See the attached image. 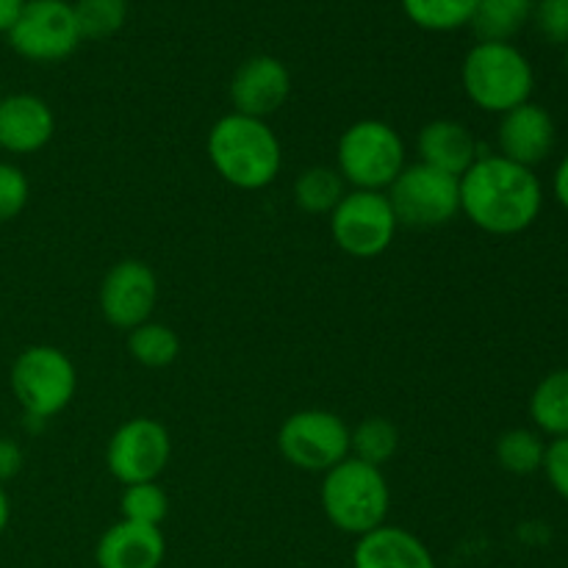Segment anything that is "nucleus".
Masks as SVG:
<instances>
[{
  "label": "nucleus",
  "mask_w": 568,
  "mask_h": 568,
  "mask_svg": "<svg viewBox=\"0 0 568 568\" xmlns=\"http://www.w3.org/2000/svg\"><path fill=\"white\" fill-rule=\"evenodd\" d=\"M55 133L53 109L28 92L0 98V150L11 155H31L48 148Z\"/></svg>",
  "instance_id": "obj_15"
},
{
  "label": "nucleus",
  "mask_w": 568,
  "mask_h": 568,
  "mask_svg": "<svg viewBox=\"0 0 568 568\" xmlns=\"http://www.w3.org/2000/svg\"><path fill=\"white\" fill-rule=\"evenodd\" d=\"M22 460H26V455H22L20 444H17L14 438L0 436V483H6V480H11V477L20 475Z\"/></svg>",
  "instance_id": "obj_31"
},
{
  "label": "nucleus",
  "mask_w": 568,
  "mask_h": 568,
  "mask_svg": "<svg viewBox=\"0 0 568 568\" xmlns=\"http://www.w3.org/2000/svg\"><path fill=\"white\" fill-rule=\"evenodd\" d=\"M397 216L386 192H361L353 189L331 211L333 242L349 258H377L392 247L397 236Z\"/></svg>",
  "instance_id": "obj_9"
},
{
  "label": "nucleus",
  "mask_w": 568,
  "mask_h": 568,
  "mask_svg": "<svg viewBox=\"0 0 568 568\" xmlns=\"http://www.w3.org/2000/svg\"><path fill=\"white\" fill-rule=\"evenodd\" d=\"M552 192H555V200H558V203L568 211V153H566V159L558 164V170H555Z\"/></svg>",
  "instance_id": "obj_32"
},
{
  "label": "nucleus",
  "mask_w": 568,
  "mask_h": 568,
  "mask_svg": "<svg viewBox=\"0 0 568 568\" xmlns=\"http://www.w3.org/2000/svg\"><path fill=\"white\" fill-rule=\"evenodd\" d=\"M460 83L477 109L503 116L532 98L536 72L516 44L477 42L460 64Z\"/></svg>",
  "instance_id": "obj_4"
},
{
  "label": "nucleus",
  "mask_w": 568,
  "mask_h": 568,
  "mask_svg": "<svg viewBox=\"0 0 568 568\" xmlns=\"http://www.w3.org/2000/svg\"><path fill=\"white\" fill-rule=\"evenodd\" d=\"M277 449L294 469L325 475L349 458V427L333 410H297L283 419L277 430Z\"/></svg>",
  "instance_id": "obj_8"
},
{
  "label": "nucleus",
  "mask_w": 568,
  "mask_h": 568,
  "mask_svg": "<svg viewBox=\"0 0 568 568\" xmlns=\"http://www.w3.org/2000/svg\"><path fill=\"white\" fill-rule=\"evenodd\" d=\"M416 150H419L422 164L447 172L453 178H464V172L480 159L477 139L458 120L427 122L416 139Z\"/></svg>",
  "instance_id": "obj_18"
},
{
  "label": "nucleus",
  "mask_w": 568,
  "mask_h": 568,
  "mask_svg": "<svg viewBox=\"0 0 568 568\" xmlns=\"http://www.w3.org/2000/svg\"><path fill=\"white\" fill-rule=\"evenodd\" d=\"M555 139L558 133H555L552 114L532 100L503 114L497 128L499 155L521 166H530V170L549 159V153L555 150Z\"/></svg>",
  "instance_id": "obj_14"
},
{
  "label": "nucleus",
  "mask_w": 568,
  "mask_h": 568,
  "mask_svg": "<svg viewBox=\"0 0 568 568\" xmlns=\"http://www.w3.org/2000/svg\"><path fill=\"white\" fill-rule=\"evenodd\" d=\"M128 353L144 369H164L181 355V338L161 322H144L128 333Z\"/></svg>",
  "instance_id": "obj_22"
},
{
  "label": "nucleus",
  "mask_w": 568,
  "mask_h": 568,
  "mask_svg": "<svg viewBox=\"0 0 568 568\" xmlns=\"http://www.w3.org/2000/svg\"><path fill=\"white\" fill-rule=\"evenodd\" d=\"M0 98H3V94H0Z\"/></svg>",
  "instance_id": "obj_36"
},
{
  "label": "nucleus",
  "mask_w": 568,
  "mask_h": 568,
  "mask_svg": "<svg viewBox=\"0 0 568 568\" xmlns=\"http://www.w3.org/2000/svg\"><path fill=\"white\" fill-rule=\"evenodd\" d=\"M100 314L116 331L144 325L159 303V277L144 261L128 258L111 266L100 283Z\"/></svg>",
  "instance_id": "obj_12"
},
{
  "label": "nucleus",
  "mask_w": 568,
  "mask_h": 568,
  "mask_svg": "<svg viewBox=\"0 0 568 568\" xmlns=\"http://www.w3.org/2000/svg\"><path fill=\"white\" fill-rule=\"evenodd\" d=\"M394 216L405 227H442L460 214V178L427 164H405L386 189Z\"/></svg>",
  "instance_id": "obj_7"
},
{
  "label": "nucleus",
  "mask_w": 568,
  "mask_h": 568,
  "mask_svg": "<svg viewBox=\"0 0 568 568\" xmlns=\"http://www.w3.org/2000/svg\"><path fill=\"white\" fill-rule=\"evenodd\" d=\"M81 39H109L125 26L128 0H78L72 3Z\"/></svg>",
  "instance_id": "obj_26"
},
{
  "label": "nucleus",
  "mask_w": 568,
  "mask_h": 568,
  "mask_svg": "<svg viewBox=\"0 0 568 568\" xmlns=\"http://www.w3.org/2000/svg\"><path fill=\"white\" fill-rule=\"evenodd\" d=\"M9 519H11V503H9V494H6L3 483H0V536H3L6 527H9Z\"/></svg>",
  "instance_id": "obj_34"
},
{
  "label": "nucleus",
  "mask_w": 568,
  "mask_h": 568,
  "mask_svg": "<svg viewBox=\"0 0 568 568\" xmlns=\"http://www.w3.org/2000/svg\"><path fill=\"white\" fill-rule=\"evenodd\" d=\"M205 153L216 175L242 192L272 186L283 170V148L266 120L231 111L211 125Z\"/></svg>",
  "instance_id": "obj_2"
},
{
  "label": "nucleus",
  "mask_w": 568,
  "mask_h": 568,
  "mask_svg": "<svg viewBox=\"0 0 568 568\" xmlns=\"http://www.w3.org/2000/svg\"><path fill=\"white\" fill-rule=\"evenodd\" d=\"M336 170L353 189L386 192L405 170L403 136L383 120L353 122L338 136Z\"/></svg>",
  "instance_id": "obj_6"
},
{
  "label": "nucleus",
  "mask_w": 568,
  "mask_h": 568,
  "mask_svg": "<svg viewBox=\"0 0 568 568\" xmlns=\"http://www.w3.org/2000/svg\"><path fill=\"white\" fill-rule=\"evenodd\" d=\"M166 541L161 527L116 521L94 547L98 568H159L164 564Z\"/></svg>",
  "instance_id": "obj_16"
},
{
  "label": "nucleus",
  "mask_w": 568,
  "mask_h": 568,
  "mask_svg": "<svg viewBox=\"0 0 568 568\" xmlns=\"http://www.w3.org/2000/svg\"><path fill=\"white\" fill-rule=\"evenodd\" d=\"M28 197H31V186L20 166L0 161V225L17 220L26 211Z\"/></svg>",
  "instance_id": "obj_28"
},
{
  "label": "nucleus",
  "mask_w": 568,
  "mask_h": 568,
  "mask_svg": "<svg viewBox=\"0 0 568 568\" xmlns=\"http://www.w3.org/2000/svg\"><path fill=\"white\" fill-rule=\"evenodd\" d=\"M544 189L530 166L480 155L460 178V214L491 236H516L536 225Z\"/></svg>",
  "instance_id": "obj_1"
},
{
  "label": "nucleus",
  "mask_w": 568,
  "mask_h": 568,
  "mask_svg": "<svg viewBox=\"0 0 568 568\" xmlns=\"http://www.w3.org/2000/svg\"><path fill=\"white\" fill-rule=\"evenodd\" d=\"M532 17H536V26L544 39L555 44H568V0H538Z\"/></svg>",
  "instance_id": "obj_29"
},
{
  "label": "nucleus",
  "mask_w": 568,
  "mask_h": 568,
  "mask_svg": "<svg viewBox=\"0 0 568 568\" xmlns=\"http://www.w3.org/2000/svg\"><path fill=\"white\" fill-rule=\"evenodd\" d=\"M497 464L510 475H532L544 466V455H547V442L541 433L527 430V427H514V430L503 433L497 438Z\"/></svg>",
  "instance_id": "obj_24"
},
{
  "label": "nucleus",
  "mask_w": 568,
  "mask_h": 568,
  "mask_svg": "<svg viewBox=\"0 0 568 568\" xmlns=\"http://www.w3.org/2000/svg\"><path fill=\"white\" fill-rule=\"evenodd\" d=\"M566 70H568V44H566Z\"/></svg>",
  "instance_id": "obj_35"
},
{
  "label": "nucleus",
  "mask_w": 568,
  "mask_h": 568,
  "mask_svg": "<svg viewBox=\"0 0 568 568\" xmlns=\"http://www.w3.org/2000/svg\"><path fill=\"white\" fill-rule=\"evenodd\" d=\"M530 419L544 436H568V369H555L538 381L530 397Z\"/></svg>",
  "instance_id": "obj_20"
},
{
  "label": "nucleus",
  "mask_w": 568,
  "mask_h": 568,
  "mask_svg": "<svg viewBox=\"0 0 568 568\" xmlns=\"http://www.w3.org/2000/svg\"><path fill=\"white\" fill-rule=\"evenodd\" d=\"M347 183L333 166H308L294 181V203L305 214H327L342 203Z\"/></svg>",
  "instance_id": "obj_21"
},
{
  "label": "nucleus",
  "mask_w": 568,
  "mask_h": 568,
  "mask_svg": "<svg viewBox=\"0 0 568 568\" xmlns=\"http://www.w3.org/2000/svg\"><path fill=\"white\" fill-rule=\"evenodd\" d=\"M399 449V433L383 416H372V419L361 422L355 430H349V458L361 460L383 469L388 460L397 455Z\"/></svg>",
  "instance_id": "obj_23"
},
{
  "label": "nucleus",
  "mask_w": 568,
  "mask_h": 568,
  "mask_svg": "<svg viewBox=\"0 0 568 568\" xmlns=\"http://www.w3.org/2000/svg\"><path fill=\"white\" fill-rule=\"evenodd\" d=\"M292 94L288 67L275 55H253L231 78V103L236 114L266 120L286 105Z\"/></svg>",
  "instance_id": "obj_13"
},
{
  "label": "nucleus",
  "mask_w": 568,
  "mask_h": 568,
  "mask_svg": "<svg viewBox=\"0 0 568 568\" xmlns=\"http://www.w3.org/2000/svg\"><path fill=\"white\" fill-rule=\"evenodd\" d=\"M353 568H436V560L414 532L383 525L355 541Z\"/></svg>",
  "instance_id": "obj_17"
},
{
  "label": "nucleus",
  "mask_w": 568,
  "mask_h": 568,
  "mask_svg": "<svg viewBox=\"0 0 568 568\" xmlns=\"http://www.w3.org/2000/svg\"><path fill=\"white\" fill-rule=\"evenodd\" d=\"M11 50L37 64H53L75 53L83 42L75 11L67 0H26L14 26L6 31Z\"/></svg>",
  "instance_id": "obj_10"
},
{
  "label": "nucleus",
  "mask_w": 568,
  "mask_h": 568,
  "mask_svg": "<svg viewBox=\"0 0 568 568\" xmlns=\"http://www.w3.org/2000/svg\"><path fill=\"white\" fill-rule=\"evenodd\" d=\"M172 458V436L161 422L136 416L122 422L105 447V466L122 486L155 483Z\"/></svg>",
  "instance_id": "obj_11"
},
{
  "label": "nucleus",
  "mask_w": 568,
  "mask_h": 568,
  "mask_svg": "<svg viewBox=\"0 0 568 568\" xmlns=\"http://www.w3.org/2000/svg\"><path fill=\"white\" fill-rule=\"evenodd\" d=\"M22 6H26V0H0V33H6L11 26H14Z\"/></svg>",
  "instance_id": "obj_33"
},
{
  "label": "nucleus",
  "mask_w": 568,
  "mask_h": 568,
  "mask_svg": "<svg viewBox=\"0 0 568 568\" xmlns=\"http://www.w3.org/2000/svg\"><path fill=\"white\" fill-rule=\"evenodd\" d=\"M122 519L133 525L161 527V521L170 514V497L155 483H139V486H125L120 499Z\"/></svg>",
  "instance_id": "obj_27"
},
{
  "label": "nucleus",
  "mask_w": 568,
  "mask_h": 568,
  "mask_svg": "<svg viewBox=\"0 0 568 568\" xmlns=\"http://www.w3.org/2000/svg\"><path fill=\"white\" fill-rule=\"evenodd\" d=\"M477 0H403V11L425 31H458L469 26Z\"/></svg>",
  "instance_id": "obj_25"
},
{
  "label": "nucleus",
  "mask_w": 568,
  "mask_h": 568,
  "mask_svg": "<svg viewBox=\"0 0 568 568\" xmlns=\"http://www.w3.org/2000/svg\"><path fill=\"white\" fill-rule=\"evenodd\" d=\"M320 503L327 521L347 536H366L386 525L392 508V488L383 469L347 458L331 471L320 488Z\"/></svg>",
  "instance_id": "obj_3"
},
{
  "label": "nucleus",
  "mask_w": 568,
  "mask_h": 568,
  "mask_svg": "<svg viewBox=\"0 0 568 568\" xmlns=\"http://www.w3.org/2000/svg\"><path fill=\"white\" fill-rule=\"evenodd\" d=\"M9 383L22 414L33 422H48L72 403L78 372L64 349L53 344H31L11 364Z\"/></svg>",
  "instance_id": "obj_5"
},
{
  "label": "nucleus",
  "mask_w": 568,
  "mask_h": 568,
  "mask_svg": "<svg viewBox=\"0 0 568 568\" xmlns=\"http://www.w3.org/2000/svg\"><path fill=\"white\" fill-rule=\"evenodd\" d=\"M541 471L547 475L552 491L568 503V436L552 438V442L547 444Z\"/></svg>",
  "instance_id": "obj_30"
},
{
  "label": "nucleus",
  "mask_w": 568,
  "mask_h": 568,
  "mask_svg": "<svg viewBox=\"0 0 568 568\" xmlns=\"http://www.w3.org/2000/svg\"><path fill=\"white\" fill-rule=\"evenodd\" d=\"M536 0H477L471 31L480 42H510L532 17Z\"/></svg>",
  "instance_id": "obj_19"
}]
</instances>
